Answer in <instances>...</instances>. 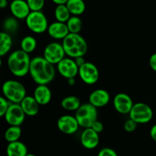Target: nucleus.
<instances>
[{
    "mask_svg": "<svg viewBox=\"0 0 156 156\" xmlns=\"http://www.w3.org/2000/svg\"><path fill=\"white\" fill-rule=\"evenodd\" d=\"M29 74L37 85H47L53 80L56 71L54 65L44 56H36L31 59Z\"/></svg>",
    "mask_w": 156,
    "mask_h": 156,
    "instance_id": "1",
    "label": "nucleus"
},
{
    "mask_svg": "<svg viewBox=\"0 0 156 156\" xmlns=\"http://www.w3.org/2000/svg\"><path fill=\"white\" fill-rule=\"evenodd\" d=\"M30 59L29 53L18 50L12 52L8 58V67L11 73L17 77H23L30 71Z\"/></svg>",
    "mask_w": 156,
    "mask_h": 156,
    "instance_id": "2",
    "label": "nucleus"
},
{
    "mask_svg": "<svg viewBox=\"0 0 156 156\" xmlns=\"http://www.w3.org/2000/svg\"><path fill=\"white\" fill-rule=\"evenodd\" d=\"M62 44L66 54L73 59L84 56L88 51V44L79 34L69 33L62 40Z\"/></svg>",
    "mask_w": 156,
    "mask_h": 156,
    "instance_id": "3",
    "label": "nucleus"
},
{
    "mask_svg": "<svg viewBox=\"0 0 156 156\" xmlns=\"http://www.w3.org/2000/svg\"><path fill=\"white\" fill-rule=\"evenodd\" d=\"M2 94L11 103L20 104L26 97V88L22 83L16 80H7L3 83Z\"/></svg>",
    "mask_w": 156,
    "mask_h": 156,
    "instance_id": "4",
    "label": "nucleus"
},
{
    "mask_svg": "<svg viewBox=\"0 0 156 156\" xmlns=\"http://www.w3.org/2000/svg\"><path fill=\"white\" fill-rule=\"evenodd\" d=\"M75 117L81 127L90 128L98 120V108L89 102L84 104L76 111Z\"/></svg>",
    "mask_w": 156,
    "mask_h": 156,
    "instance_id": "5",
    "label": "nucleus"
},
{
    "mask_svg": "<svg viewBox=\"0 0 156 156\" xmlns=\"http://www.w3.org/2000/svg\"><path fill=\"white\" fill-rule=\"evenodd\" d=\"M25 22L29 30L35 34L44 33L49 27L47 17L41 11H31L26 18Z\"/></svg>",
    "mask_w": 156,
    "mask_h": 156,
    "instance_id": "6",
    "label": "nucleus"
},
{
    "mask_svg": "<svg viewBox=\"0 0 156 156\" xmlns=\"http://www.w3.org/2000/svg\"><path fill=\"white\" fill-rule=\"evenodd\" d=\"M129 114V118L140 124L149 123L153 117L152 109L143 102L134 104Z\"/></svg>",
    "mask_w": 156,
    "mask_h": 156,
    "instance_id": "7",
    "label": "nucleus"
},
{
    "mask_svg": "<svg viewBox=\"0 0 156 156\" xmlns=\"http://www.w3.org/2000/svg\"><path fill=\"white\" fill-rule=\"evenodd\" d=\"M65 55L66 54L62 44L56 42L47 44L44 50V57L53 65H57L65 58Z\"/></svg>",
    "mask_w": 156,
    "mask_h": 156,
    "instance_id": "8",
    "label": "nucleus"
},
{
    "mask_svg": "<svg viewBox=\"0 0 156 156\" xmlns=\"http://www.w3.org/2000/svg\"><path fill=\"white\" fill-rule=\"evenodd\" d=\"M79 76L85 84L94 85L99 79L98 69L92 62H85L79 67Z\"/></svg>",
    "mask_w": 156,
    "mask_h": 156,
    "instance_id": "9",
    "label": "nucleus"
},
{
    "mask_svg": "<svg viewBox=\"0 0 156 156\" xmlns=\"http://www.w3.org/2000/svg\"><path fill=\"white\" fill-rule=\"evenodd\" d=\"M25 116L20 104L11 103L4 118L10 126H21L24 123Z\"/></svg>",
    "mask_w": 156,
    "mask_h": 156,
    "instance_id": "10",
    "label": "nucleus"
},
{
    "mask_svg": "<svg viewBox=\"0 0 156 156\" xmlns=\"http://www.w3.org/2000/svg\"><path fill=\"white\" fill-rule=\"evenodd\" d=\"M57 71L66 79L75 78L79 75V67L73 58L65 57L57 64Z\"/></svg>",
    "mask_w": 156,
    "mask_h": 156,
    "instance_id": "11",
    "label": "nucleus"
},
{
    "mask_svg": "<svg viewBox=\"0 0 156 156\" xmlns=\"http://www.w3.org/2000/svg\"><path fill=\"white\" fill-rule=\"evenodd\" d=\"M79 124L76 117L71 115L61 116L57 120V127L61 133L66 135H72L77 132Z\"/></svg>",
    "mask_w": 156,
    "mask_h": 156,
    "instance_id": "12",
    "label": "nucleus"
},
{
    "mask_svg": "<svg viewBox=\"0 0 156 156\" xmlns=\"http://www.w3.org/2000/svg\"><path fill=\"white\" fill-rule=\"evenodd\" d=\"M114 108L121 114H129L134 103L130 96L125 93H119L116 94L113 101Z\"/></svg>",
    "mask_w": 156,
    "mask_h": 156,
    "instance_id": "13",
    "label": "nucleus"
},
{
    "mask_svg": "<svg viewBox=\"0 0 156 156\" xmlns=\"http://www.w3.org/2000/svg\"><path fill=\"white\" fill-rule=\"evenodd\" d=\"M9 9L13 17L18 20L26 19L31 12L27 1L24 0H15L11 2Z\"/></svg>",
    "mask_w": 156,
    "mask_h": 156,
    "instance_id": "14",
    "label": "nucleus"
},
{
    "mask_svg": "<svg viewBox=\"0 0 156 156\" xmlns=\"http://www.w3.org/2000/svg\"><path fill=\"white\" fill-rule=\"evenodd\" d=\"M99 133H96L94 129L85 128L81 134L80 141L82 146L87 149H94L99 144Z\"/></svg>",
    "mask_w": 156,
    "mask_h": 156,
    "instance_id": "15",
    "label": "nucleus"
},
{
    "mask_svg": "<svg viewBox=\"0 0 156 156\" xmlns=\"http://www.w3.org/2000/svg\"><path fill=\"white\" fill-rule=\"evenodd\" d=\"M110 94L105 89H96L90 94L88 97V102L95 108H102L110 102Z\"/></svg>",
    "mask_w": 156,
    "mask_h": 156,
    "instance_id": "16",
    "label": "nucleus"
},
{
    "mask_svg": "<svg viewBox=\"0 0 156 156\" xmlns=\"http://www.w3.org/2000/svg\"><path fill=\"white\" fill-rule=\"evenodd\" d=\"M47 32L50 37L56 40H63L69 34L66 23L58 21L49 24Z\"/></svg>",
    "mask_w": 156,
    "mask_h": 156,
    "instance_id": "17",
    "label": "nucleus"
},
{
    "mask_svg": "<svg viewBox=\"0 0 156 156\" xmlns=\"http://www.w3.org/2000/svg\"><path fill=\"white\" fill-rule=\"evenodd\" d=\"M33 96L40 105H47L51 101L52 92L47 85H37Z\"/></svg>",
    "mask_w": 156,
    "mask_h": 156,
    "instance_id": "18",
    "label": "nucleus"
},
{
    "mask_svg": "<svg viewBox=\"0 0 156 156\" xmlns=\"http://www.w3.org/2000/svg\"><path fill=\"white\" fill-rule=\"evenodd\" d=\"M21 108L26 116L34 117L39 112L40 105L37 103L34 96H26L20 103Z\"/></svg>",
    "mask_w": 156,
    "mask_h": 156,
    "instance_id": "19",
    "label": "nucleus"
},
{
    "mask_svg": "<svg viewBox=\"0 0 156 156\" xmlns=\"http://www.w3.org/2000/svg\"><path fill=\"white\" fill-rule=\"evenodd\" d=\"M6 153L8 156H26L28 152L25 144L18 140L9 143L6 148Z\"/></svg>",
    "mask_w": 156,
    "mask_h": 156,
    "instance_id": "20",
    "label": "nucleus"
},
{
    "mask_svg": "<svg viewBox=\"0 0 156 156\" xmlns=\"http://www.w3.org/2000/svg\"><path fill=\"white\" fill-rule=\"evenodd\" d=\"M81 105L80 99L75 95L67 96L61 101V106L66 111H76Z\"/></svg>",
    "mask_w": 156,
    "mask_h": 156,
    "instance_id": "21",
    "label": "nucleus"
},
{
    "mask_svg": "<svg viewBox=\"0 0 156 156\" xmlns=\"http://www.w3.org/2000/svg\"><path fill=\"white\" fill-rule=\"evenodd\" d=\"M66 5L72 15L79 16L85 12L86 9L84 0H68Z\"/></svg>",
    "mask_w": 156,
    "mask_h": 156,
    "instance_id": "22",
    "label": "nucleus"
},
{
    "mask_svg": "<svg viewBox=\"0 0 156 156\" xmlns=\"http://www.w3.org/2000/svg\"><path fill=\"white\" fill-rule=\"evenodd\" d=\"M12 39L10 34L5 31L0 33V56H4L11 50Z\"/></svg>",
    "mask_w": 156,
    "mask_h": 156,
    "instance_id": "23",
    "label": "nucleus"
},
{
    "mask_svg": "<svg viewBox=\"0 0 156 156\" xmlns=\"http://www.w3.org/2000/svg\"><path fill=\"white\" fill-rule=\"evenodd\" d=\"M54 15L56 21L64 23H66L70 17L72 16L71 13L66 4L56 5V7L54 11Z\"/></svg>",
    "mask_w": 156,
    "mask_h": 156,
    "instance_id": "24",
    "label": "nucleus"
},
{
    "mask_svg": "<svg viewBox=\"0 0 156 156\" xmlns=\"http://www.w3.org/2000/svg\"><path fill=\"white\" fill-rule=\"evenodd\" d=\"M21 136L20 126H10L5 132V139L8 143L18 141Z\"/></svg>",
    "mask_w": 156,
    "mask_h": 156,
    "instance_id": "25",
    "label": "nucleus"
},
{
    "mask_svg": "<svg viewBox=\"0 0 156 156\" xmlns=\"http://www.w3.org/2000/svg\"><path fill=\"white\" fill-rule=\"evenodd\" d=\"M69 33L79 34L82 27V19L77 15H72L66 22Z\"/></svg>",
    "mask_w": 156,
    "mask_h": 156,
    "instance_id": "26",
    "label": "nucleus"
},
{
    "mask_svg": "<svg viewBox=\"0 0 156 156\" xmlns=\"http://www.w3.org/2000/svg\"><path fill=\"white\" fill-rule=\"evenodd\" d=\"M36 39L32 36H26L21 40V49L27 53H30L35 50L37 48Z\"/></svg>",
    "mask_w": 156,
    "mask_h": 156,
    "instance_id": "27",
    "label": "nucleus"
},
{
    "mask_svg": "<svg viewBox=\"0 0 156 156\" xmlns=\"http://www.w3.org/2000/svg\"><path fill=\"white\" fill-rule=\"evenodd\" d=\"M18 27H19L18 22L17 21V18L15 17H9L3 22V28H4L5 32L9 34L16 32Z\"/></svg>",
    "mask_w": 156,
    "mask_h": 156,
    "instance_id": "28",
    "label": "nucleus"
},
{
    "mask_svg": "<svg viewBox=\"0 0 156 156\" xmlns=\"http://www.w3.org/2000/svg\"><path fill=\"white\" fill-rule=\"evenodd\" d=\"M30 11H41L45 5V0H26Z\"/></svg>",
    "mask_w": 156,
    "mask_h": 156,
    "instance_id": "29",
    "label": "nucleus"
},
{
    "mask_svg": "<svg viewBox=\"0 0 156 156\" xmlns=\"http://www.w3.org/2000/svg\"><path fill=\"white\" fill-rule=\"evenodd\" d=\"M10 104L11 102L5 97L2 96L0 98V116L1 117H4L6 111H8L9 106H10Z\"/></svg>",
    "mask_w": 156,
    "mask_h": 156,
    "instance_id": "30",
    "label": "nucleus"
},
{
    "mask_svg": "<svg viewBox=\"0 0 156 156\" xmlns=\"http://www.w3.org/2000/svg\"><path fill=\"white\" fill-rule=\"evenodd\" d=\"M137 124L138 123L133 120L132 119L129 118V120H126L124 123V129L127 133H132L136 130L137 127Z\"/></svg>",
    "mask_w": 156,
    "mask_h": 156,
    "instance_id": "31",
    "label": "nucleus"
},
{
    "mask_svg": "<svg viewBox=\"0 0 156 156\" xmlns=\"http://www.w3.org/2000/svg\"><path fill=\"white\" fill-rule=\"evenodd\" d=\"M98 156H118L116 151L111 148H104L99 151Z\"/></svg>",
    "mask_w": 156,
    "mask_h": 156,
    "instance_id": "32",
    "label": "nucleus"
},
{
    "mask_svg": "<svg viewBox=\"0 0 156 156\" xmlns=\"http://www.w3.org/2000/svg\"><path fill=\"white\" fill-rule=\"evenodd\" d=\"M91 128L92 129H94V130L95 131L96 133H101L104 130V125L101 122L98 121V120H97L94 123H93Z\"/></svg>",
    "mask_w": 156,
    "mask_h": 156,
    "instance_id": "33",
    "label": "nucleus"
},
{
    "mask_svg": "<svg viewBox=\"0 0 156 156\" xmlns=\"http://www.w3.org/2000/svg\"><path fill=\"white\" fill-rule=\"evenodd\" d=\"M149 66L153 71L156 72V53H153L149 58Z\"/></svg>",
    "mask_w": 156,
    "mask_h": 156,
    "instance_id": "34",
    "label": "nucleus"
},
{
    "mask_svg": "<svg viewBox=\"0 0 156 156\" xmlns=\"http://www.w3.org/2000/svg\"><path fill=\"white\" fill-rule=\"evenodd\" d=\"M150 136L154 141L156 142V124L154 125L150 129Z\"/></svg>",
    "mask_w": 156,
    "mask_h": 156,
    "instance_id": "35",
    "label": "nucleus"
},
{
    "mask_svg": "<svg viewBox=\"0 0 156 156\" xmlns=\"http://www.w3.org/2000/svg\"><path fill=\"white\" fill-rule=\"evenodd\" d=\"M75 59L76 64H77L78 66H79V67L82 66L83 65V64L85 62V59H84L83 56H79V57L76 58V59Z\"/></svg>",
    "mask_w": 156,
    "mask_h": 156,
    "instance_id": "36",
    "label": "nucleus"
},
{
    "mask_svg": "<svg viewBox=\"0 0 156 156\" xmlns=\"http://www.w3.org/2000/svg\"><path fill=\"white\" fill-rule=\"evenodd\" d=\"M53 3L56 5H61V4H66L68 0H51Z\"/></svg>",
    "mask_w": 156,
    "mask_h": 156,
    "instance_id": "37",
    "label": "nucleus"
},
{
    "mask_svg": "<svg viewBox=\"0 0 156 156\" xmlns=\"http://www.w3.org/2000/svg\"><path fill=\"white\" fill-rule=\"evenodd\" d=\"M8 6V0H0V7L1 9H5Z\"/></svg>",
    "mask_w": 156,
    "mask_h": 156,
    "instance_id": "38",
    "label": "nucleus"
},
{
    "mask_svg": "<svg viewBox=\"0 0 156 156\" xmlns=\"http://www.w3.org/2000/svg\"><path fill=\"white\" fill-rule=\"evenodd\" d=\"M67 82L69 85H74L76 83V79H75V78H70V79H67Z\"/></svg>",
    "mask_w": 156,
    "mask_h": 156,
    "instance_id": "39",
    "label": "nucleus"
},
{
    "mask_svg": "<svg viewBox=\"0 0 156 156\" xmlns=\"http://www.w3.org/2000/svg\"><path fill=\"white\" fill-rule=\"evenodd\" d=\"M26 156H37V155H35L34 154H31V153H27V155H26Z\"/></svg>",
    "mask_w": 156,
    "mask_h": 156,
    "instance_id": "40",
    "label": "nucleus"
},
{
    "mask_svg": "<svg viewBox=\"0 0 156 156\" xmlns=\"http://www.w3.org/2000/svg\"><path fill=\"white\" fill-rule=\"evenodd\" d=\"M10 1H12H12H15V0H10Z\"/></svg>",
    "mask_w": 156,
    "mask_h": 156,
    "instance_id": "41",
    "label": "nucleus"
}]
</instances>
